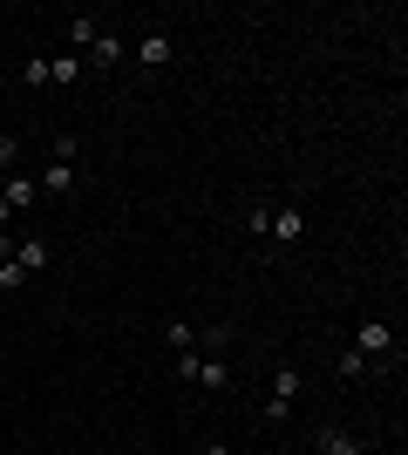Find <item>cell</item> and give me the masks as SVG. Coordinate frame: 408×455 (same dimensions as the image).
<instances>
[{
  "label": "cell",
  "instance_id": "cell-1",
  "mask_svg": "<svg viewBox=\"0 0 408 455\" xmlns=\"http://www.w3.org/2000/svg\"><path fill=\"white\" fill-rule=\"evenodd\" d=\"M354 354H361V361H395V326L388 320H361L354 326Z\"/></svg>",
  "mask_w": 408,
  "mask_h": 455
},
{
  "label": "cell",
  "instance_id": "cell-2",
  "mask_svg": "<svg viewBox=\"0 0 408 455\" xmlns=\"http://www.w3.org/2000/svg\"><path fill=\"white\" fill-rule=\"evenodd\" d=\"M300 231H307V204H292V197H286V204H272V231H266V238H279V245H292Z\"/></svg>",
  "mask_w": 408,
  "mask_h": 455
},
{
  "label": "cell",
  "instance_id": "cell-3",
  "mask_svg": "<svg viewBox=\"0 0 408 455\" xmlns=\"http://www.w3.org/2000/svg\"><path fill=\"white\" fill-rule=\"evenodd\" d=\"M313 442H320V455H368L354 428H333V421H327V428H313Z\"/></svg>",
  "mask_w": 408,
  "mask_h": 455
},
{
  "label": "cell",
  "instance_id": "cell-4",
  "mask_svg": "<svg viewBox=\"0 0 408 455\" xmlns=\"http://www.w3.org/2000/svg\"><path fill=\"white\" fill-rule=\"evenodd\" d=\"M191 387H204V395H225V387H232V367L218 361V354H204V361H197V374H191Z\"/></svg>",
  "mask_w": 408,
  "mask_h": 455
},
{
  "label": "cell",
  "instance_id": "cell-5",
  "mask_svg": "<svg viewBox=\"0 0 408 455\" xmlns=\"http://www.w3.org/2000/svg\"><path fill=\"white\" fill-rule=\"evenodd\" d=\"M82 76H89V68H82V55H68V48H61V55H48V89H76Z\"/></svg>",
  "mask_w": 408,
  "mask_h": 455
},
{
  "label": "cell",
  "instance_id": "cell-6",
  "mask_svg": "<svg viewBox=\"0 0 408 455\" xmlns=\"http://www.w3.org/2000/svg\"><path fill=\"white\" fill-rule=\"evenodd\" d=\"M164 61H171V35L156 28V35H143V41H136V68H164Z\"/></svg>",
  "mask_w": 408,
  "mask_h": 455
},
{
  "label": "cell",
  "instance_id": "cell-7",
  "mask_svg": "<svg viewBox=\"0 0 408 455\" xmlns=\"http://www.w3.org/2000/svg\"><path fill=\"white\" fill-rule=\"evenodd\" d=\"M96 35H102V20H96V14H76V20H68V55H89V48H96Z\"/></svg>",
  "mask_w": 408,
  "mask_h": 455
},
{
  "label": "cell",
  "instance_id": "cell-8",
  "mask_svg": "<svg viewBox=\"0 0 408 455\" xmlns=\"http://www.w3.org/2000/svg\"><path fill=\"white\" fill-rule=\"evenodd\" d=\"M14 266L28 272V279H35V272H48V238H20V245H14Z\"/></svg>",
  "mask_w": 408,
  "mask_h": 455
},
{
  "label": "cell",
  "instance_id": "cell-9",
  "mask_svg": "<svg viewBox=\"0 0 408 455\" xmlns=\"http://www.w3.org/2000/svg\"><path fill=\"white\" fill-rule=\"evenodd\" d=\"M123 61V35H96V48L82 55V68H116Z\"/></svg>",
  "mask_w": 408,
  "mask_h": 455
},
{
  "label": "cell",
  "instance_id": "cell-10",
  "mask_svg": "<svg viewBox=\"0 0 408 455\" xmlns=\"http://www.w3.org/2000/svg\"><path fill=\"white\" fill-rule=\"evenodd\" d=\"M35 190H41V197H68V190H76V177H68V164H48V171L35 177Z\"/></svg>",
  "mask_w": 408,
  "mask_h": 455
},
{
  "label": "cell",
  "instance_id": "cell-11",
  "mask_svg": "<svg viewBox=\"0 0 408 455\" xmlns=\"http://www.w3.org/2000/svg\"><path fill=\"white\" fill-rule=\"evenodd\" d=\"M300 387H307V374H300V367H279V374H272V395H266V401H286V408H292V401H300Z\"/></svg>",
  "mask_w": 408,
  "mask_h": 455
},
{
  "label": "cell",
  "instance_id": "cell-12",
  "mask_svg": "<svg viewBox=\"0 0 408 455\" xmlns=\"http://www.w3.org/2000/svg\"><path fill=\"white\" fill-rule=\"evenodd\" d=\"M333 374H340V380H368V374H374V361H361L354 347H340V354H333Z\"/></svg>",
  "mask_w": 408,
  "mask_h": 455
},
{
  "label": "cell",
  "instance_id": "cell-13",
  "mask_svg": "<svg viewBox=\"0 0 408 455\" xmlns=\"http://www.w3.org/2000/svg\"><path fill=\"white\" fill-rule=\"evenodd\" d=\"M76 150H82V136H76V130H61L55 143H48V164H76Z\"/></svg>",
  "mask_w": 408,
  "mask_h": 455
},
{
  "label": "cell",
  "instance_id": "cell-14",
  "mask_svg": "<svg viewBox=\"0 0 408 455\" xmlns=\"http://www.w3.org/2000/svg\"><path fill=\"white\" fill-rule=\"evenodd\" d=\"M218 347H232V326H197V354H218Z\"/></svg>",
  "mask_w": 408,
  "mask_h": 455
},
{
  "label": "cell",
  "instance_id": "cell-15",
  "mask_svg": "<svg viewBox=\"0 0 408 455\" xmlns=\"http://www.w3.org/2000/svg\"><path fill=\"white\" fill-rule=\"evenodd\" d=\"M7 171H20V136L14 130H0V177Z\"/></svg>",
  "mask_w": 408,
  "mask_h": 455
},
{
  "label": "cell",
  "instance_id": "cell-16",
  "mask_svg": "<svg viewBox=\"0 0 408 455\" xmlns=\"http://www.w3.org/2000/svg\"><path fill=\"white\" fill-rule=\"evenodd\" d=\"M20 82H28V89H48V55H28V61H20Z\"/></svg>",
  "mask_w": 408,
  "mask_h": 455
},
{
  "label": "cell",
  "instance_id": "cell-17",
  "mask_svg": "<svg viewBox=\"0 0 408 455\" xmlns=\"http://www.w3.org/2000/svg\"><path fill=\"white\" fill-rule=\"evenodd\" d=\"M164 340L184 354V347H197V326H191V320H171V326H164Z\"/></svg>",
  "mask_w": 408,
  "mask_h": 455
},
{
  "label": "cell",
  "instance_id": "cell-18",
  "mask_svg": "<svg viewBox=\"0 0 408 455\" xmlns=\"http://www.w3.org/2000/svg\"><path fill=\"white\" fill-rule=\"evenodd\" d=\"M245 231H252V238H266V231H272V204H252V211H245Z\"/></svg>",
  "mask_w": 408,
  "mask_h": 455
},
{
  "label": "cell",
  "instance_id": "cell-19",
  "mask_svg": "<svg viewBox=\"0 0 408 455\" xmlns=\"http://www.w3.org/2000/svg\"><path fill=\"white\" fill-rule=\"evenodd\" d=\"M20 285H28V272H20L14 259H7V266H0V292H20Z\"/></svg>",
  "mask_w": 408,
  "mask_h": 455
},
{
  "label": "cell",
  "instance_id": "cell-20",
  "mask_svg": "<svg viewBox=\"0 0 408 455\" xmlns=\"http://www.w3.org/2000/svg\"><path fill=\"white\" fill-rule=\"evenodd\" d=\"M7 259H14V238H7V231H0V266H7Z\"/></svg>",
  "mask_w": 408,
  "mask_h": 455
},
{
  "label": "cell",
  "instance_id": "cell-21",
  "mask_svg": "<svg viewBox=\"0 0 408 455\" xmlns=\"http://www.w3.org/2000/svg\"><path fill=\"white\" fill-rule=\"evenodd\" d=\"M197 455H232V449H225V442H204V449H197Z\"/></svg>",
  "mask_w": 408,
  "mask_h": 455
}]
</instances>
